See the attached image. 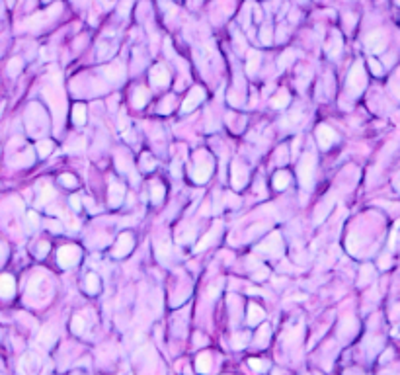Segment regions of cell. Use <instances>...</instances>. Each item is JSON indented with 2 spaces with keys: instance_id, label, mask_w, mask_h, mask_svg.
<instances>
[{
  "instance_id": "cell-1",
  "label": "cell",
  "mask_w": 400,
  "mask_h": 375,
  "mask_svg": "<svg viewBox=\"0 0 400 375\" xmlns=\"http://www.w3.org/2000/svg\"><path fill=\"white\" fill-rule=\"evenodd\" d=\"M314 165H316V158L312 152H305L299 160V182L303 188H309L312 184V174H314Z\"/></svg>"
},
{
  "instance_id": "cell-2",
  "label": "cell",
  "mask_w": 400,
  "mask_h": 375,
  "mask_svg": "<svg viewBox=\"0 0 400 375\" xmlns=\"http://www.w3.org/2000/svg\"><path fill=\"white\" fill-rule=\"evenodd\" d=\"M367 84V78H365V71H363V65L361 63H356L350 71V76H348V88L352 94H359V92L365 88Z\"/></svg>"
},
{
  "instance_id": "cell-3",
  "label": "cell",
  "mask_w": 400,
  "mask_h": 375,
  "mask_svg": "<svg viewBox=\"0 0 400 375\" xmlns=\"http://www.w3.org/2000/svg\"><path fill=\"white\" fill-rule=\"evenodd\" d=\"M78 258H80V250L73 244L61 246L59 252H57V262H59L61 268H71L78 262Z\"/></svg>"
},
{
  "instance_id": "cell-4",
  "label": "cell",
  "mask_w": 400,
  "mask_h": 375,
  "mask_svg": "<svg viewBox=\"0 0 400 375\" xmlns=\"http://www.w3.org/2000/svg\"><path fill=\"white\" fill-rule=\"evenodd\" d=\"M283 248V242H281V237L277 235V233H273V235H269L256 250L258 252H262V254H269V256H273V254H277L279 250Z\"/></svg>"
},
{
  "instance_id": "cell-5",
  "label": "cell",
  "mask_w": 400,
  "mask_h": 375,
  "mask_svg": "<svg viewBox=\"0 0 400 375\" xmlns=\"http://www.w3.org/2000/svg\"><path fill=\"white\" fill-rule=\"evenodd\" d=\"M385 43H386V37L381 30L371 31L369 35L365 37V45H367V49L373 51V53H381V51L385 49Z\"/></svg>"
},
{
  "instance_id": "cell-6",
  "label": "cell",
  "mask_w": 400,
  "mask_h": 375,
  "mask_svg": "<svg viewBox=\"0 0 400 375\" xmlns=\"http://www.w3.org/2000/svg\"><path fill=\"white\" fill-rule=\"evenodd\" d=\"M203 96H205V94H203V90H201L199 86H195V88H193V90L188 94V98L184 100V104H182V112H184V114H190V112H193L197 105L203 102Z\"/></svg>"
},
{
  "instance_id": "cell-7",
  "label": "cell",
  "mask_w": 400,
  "mask_h": 375,
  "mask_svg": "<svg viewBox=\"0 0 400 375\" xmlns=\"http://www.w3.org/2000/svg\"><path fill=\"white\" fill-rule=\"evenodd\" d=\"M316 139H318V143H320L322 149H328V147L334 145V141H338V135H336V131H334L332 127L320 125V127L316 129Z\"/></svg>"
},
{
  "instance_id": "cell-8",
  "label": "cell",
  "mask_w": 400,
  "mask_h": 375,
  "mask_svg": "<svg viewBox=\"0 0 400 375\" xmlns=\"http://www.w3.org/2000/svg\"><path fill=\"white\" fill-rule=\"evenodd\" d=\"M150 82H152V86H156V88H164V86L170 82V75H168L166 67H162V65L152 67V71H150Z\"/></svg>"
},
{
  "instance_id": "cell-9",
  "label": "cell",
  "mask_w": 400,
  "mask_h": 375,
  "mask_svg": "<svg viewBox=\"0 0 400 375\" xmlns=\"http://www.w3.org/2000/svg\"><path fill=\"white\" fill-rule=\"evenodd\" d=\"M211 172H213V163L209 160V158H205V163L203 160H199L197 163V166L193 168V180L199 182V184H203V182L209 180V176H211Z\"/></svg>"
},
{
  "instance_id": "cell-10",
  "label": "cell",
  "mask_w": 400,
  "mask_h": 375,
  "mask_svg": "<svg viewBox=\"0 0 400 375\" xmlns=\"http://www.w3.org/2000/svg\"><path fill=\"white\" fill-rule=\"evenodd\" d=\"M133 250V237L131 235H121L118 240V244H116V248H113V254L118 256V258H123V256H127L129 252Z\"/></svg>"
},
{
  "instance_id": "cell-11",
  "label": "cell",
  "mask_w": 400,
  "mask_h": 375,
  "mask_svg": "<svg viewBox=\"0 0 400 375\" xmlns=\"http://www.w3.org/2000/svg\"><path fill=\"white\" fill-rule=\"evenodd\" d=\"M102 73L107 80H111V82H119L123 75H125V69H123V65L121 63H111V65H107L102 69Z\"/></svg>"
},
{
  "instance_id": "cell-12",
  "label": "cell",
  "mask_w": 400,
  "mask_h": 375,
  "mask_svg": "<svg viewBox=\"0 0 400 375\" xmlns=\"http://www.w3.org/2000/svg\"><path fill=\"white\" fill-rule=\"evenodd\" d=\"M123 197H125V188H123L121 184H111L109 194H107L109 205H111V207H119L121 201H123Z\"/></svg>"
},
{
  "instance_id": "cell-13",
  "label": "cell",
  "mask_w": 400,
  "mask_h": 375,
  "mask_svg": "<svg viewBox=\"0 0 400 375\" xmlns=\"http://www.w3.org/2000/svg\"><path fill=\"white\" fill-rule=\"evenodd\" d=\"M14 289H16L14 278H12L10 274H4V276L0 278V295H2L4 299H10L12 293H14Z\"/></svg>"
},
{
  "instance_id": "cell-14",
  "label": "cell",
  "mask_w": 400,
  "mask_h": 375,
  "mask_svg": "<svg viewBox=\"0 0 400 375\" xmlns=\"http://www.w3.org/2000/svg\"><path fill=\"white\" fill-rule=\"evenodd\" d=\"M248 180V174H246V168L242 165H233V186L235 188H242Z\"/></svg>"
},
{
  "instance_id": "cell-15",
  "label": "cell",
  "mask_w": 400,
  "mask_h": 375,
  "mask_svg": "<svg viewBox=\"0 0 400 375\" xmlns=\"http://www.w3.org/2000/svg\"><path fill=\"white\" fill-rule=\"evenodd\" d=\"M219 229H221V225H219V223H215V225H213V229L209 231L207 235H205L203 239L197 242V246H195V252H203V250L207 248L209 244H211V242L215 240V237H217V231H219Z\"/></svg>"
},
{
  "instance_id": "cell-16",
  "label": "cell",
  "mask_w": 400,
  "mask_h": 375,
  "mask_svg": "<svg viewBox=\"0 0 400 375\" xmlns=\"http://www.w3.org/2000/svg\"><path fill=\"white\" fill-rule=\"evenodd\" d=\"M262 318H264L262 307L256 305V303H250V307H248V325H258Z\"/></svg>"
},
{
  "instance_id": "cell-17",
  "label": "cell",
  "mask_w": 400,
  "mask_h": 375,
  "mask_svg": "<svg viewBox=\"0 0 400 375\" xmlns=\"http://www.w3.org/2000/svg\"><path fill=\"white\" fill-rule=\"evenodd\" d=\"M260 53L258 51H250L248 53V63H246V73L248 75H254L256 71H258V67H260Z\"/></svg>"
},
{
  "instance_id": "cell-18",
  "label": "cell",
  "mask_w": 400,
  "mask_h": 375,
  "mask_svg": "<svg viewBox=\"0 0 400 375\" xmlns=\"http://www.w3.org/2000/svg\"><path fill=\"white\" fill-rule=\"evenodd\" d=\"M195 369L201 371V373H207L211 369V356L209 354H199L197 360H195Z\"/></svg>"
},
{
  "instance_id": "cell-19",
  "label": "cell",
  "mask_w": 400,
  "mask_h": 375,
  "mask_svg": "<svg viewBox=\"0 0 400 375\" xmlns=\"http://www.w3.org/2000/svg\"><path fill=\"white\" fill-rule=\"evenodd\" d=\"M37 340H39V344L41 346L49 348V346L55 342V332H53L51 329H41L39 336H37Z\"/></svg>"
},
{
  "instance_id": "cell-20",
  "label": "cell",
  "mask_w": 400,
  "mask_h": 375,
  "mask_svg": "<svg viewBox=\"0 0 400 375\" xmlns=\"http://www.w3.org/2000/svg\"><path fill=\"white\" fill-rule=\"evenodd\" d=\"M289 182H291V178H289L287 172H277V174L273 176V188H275V190H285V188L289 186Z\"/></svg>"
},
{
  "instance_id": "cell-21",
  "label": "cell",
  "mask_w": 400,
  "mask_h": 375,
  "mask_svg": "<svg viewBox=\"0 0 400 375\" xmlns=\"http://www.w3.org/2000/svg\"><path fill=\"white\" fill-rule=\"evenodd\" d=\"M86 291L88 293H98L100 291V278L96 274H88L86 276Z\"/></svg>"
},
{
  "instance_id": "cell-22",
  "label": "cell",
  "mask_w": 400,
  "mask_h": 375,
  "mask_svg": "<svg viewBox=\"0 0 400 375\" xmlns=\"http://www.w3.org/2000/svg\"><path fill=\"white\" fill-rule=\"evenodd\" d=\"M289 100H291V98H289V94L283 90V92H279L277 96H273V98H271V105H273V108H277V110H283L285 105L289 104Z\"/></svg>"
},
{
  "instance_id": "cell-23",
  "label": "cell",
  "mask_w": 400,
  "mask_h": 375,
  "mask_svg": "<svg viewBox=\"0 0 400 375\" xmlns=\"http://www.w3.org/2000/svg\"><path fill=\"white\" fill-rule=\"evenodd\" d=\"M248 342H250V334H248V332H238V334L233 336V346H235L237 350H242Z\"/></svg>"
},
{
  "instance_id": "cell-24",
  "label": "cell",
  "mask_w": 400,
  "mask_h": 375,
  "mask_svg": "<svg viewBox=\"0 0 400 375\" xmlns=\"http://www.w3.org/2000/svg\"><path fill=\"white\" fill-rule=\"evenodd\" d=\"M148 102V92L145 88H137L133 94V105L135 108H141Z\"/></svg>"
},
{
  "instance_id": "cell-25",
  "label": "cell",
  "mask_w": 400,
  "mask_h": 375,
  "mask_svg": "<svg viewBox=\"0 0 400 375\" xmlns=\"http://www.w3.org/2000/svg\"><path fill=\"white\" fill-rule=\"evenodd\" d=\"M150 197H152V201H154V203L162 201V197H164L162 184H158V182H152V184H150Z\"/></svg>"
},
{
  "instance_id": "cell-26",
  "label": "cell",
  "mask_w": 400,
  "mask_h": 375,
  "mask_svg": "<svg viewBox=\"0 0 400 375\" xmlns=\"http://www.w3.org/2000/svg\"><path fill=\"white\" fill-rule=\"evenodd\" d=\"M53 195H55V190L51 186H43L41 188V194L37 197V205H45L49 199H53Z\"/></svg>"
},
{
  "instance_id": "cell-27",
  "label": "cell",
  "mask_w": 400,
  "mask_h": 375,
  "mask_svg": "<svg viewBox=\"0 0 400 375\" xmlns=\"http://www.w3.org/2000/svg\"><path fill=\"white\" fill-rule=\"evenodd\" d=\"M73 120H74V123H78V125H82V123L86 121V108H84V105H74Z\"/></svg>"
},
{
  "instance_id": "cell-28",
  "label": "cell",
  "mask_w": 400,
  "mask_h": 375,
  "mask_svg": "<svg viewBox=\"0 0 400 375\" xmlns=\"http://www.w3.org/2000/svg\"><path fill=\"white\" fill-rule=\"evenodd\" d=\"M168 252H170V248H168V242H166V240H160V242L156 244V256H158V260H160V262H166Z\"/></svg>"
},
{
  "instance_id": "cell-29",
  "label": "cell",
  "mask_w": 400,
  "mask_h": 375,
  "mask_svg": "<svg viewBox=\"0 0 400 375\" xmlns=\"http://www.w3.org/2000/svg\"><path fill=\"white\" fill-rule=\"evenodd\" d=\"M71 329H73L74 334H82L84 332V318L80 315H74L73 323H71Z\"/></svg>"
},
{
  "instance_id": "cell-30",
  "label": "cell",
  "mask_w": 400,
  "mask_h": 375,
  "mask_svg": "<svg viewBox=\"0 0 400 375\" xmlns=\"http://www.w3.org/2000/svg\"><path fill=\"white\" fill-rule=\"evenodd\" d=\"M51 150H53V143H51V141L43 139V141L37 143V152H39V156H47Z\"/></svg>"
},
{
  "instance_id": "cell-31",
  "label": "cell",
  "mask_w": 400,
  "mask_h": 375,
  "mask_svg": "<svg viewBox=\"0 0 400 375\" xmlns=\"http://www.w3.org/2000/svg\"><path fill=\"white\" fill-rule=\"evenodd\" d=\"M371 276H373V268H371L369 264H365L363 268H361V274H359V284H367L371 280Z\"/></svg>"
},
{
  "instance_id": "cell-32",
  "label": "cell",
  "mask_w": 400,
  "mask_h": 375,
  "mask_svg": "<svg viewBox=\"0 0 400 375\" xmlns=\"http://www.w3.org/2000/svg\"><path fill=\"white\" fill-rule=\"evenodd\" d=\"M22 71V59H12L10 63H8V73L14 76L18 75Z\"/></svg>"
},
{
  "instance_id": "cell-33",
  "label": "cell",
  "mask_w": 400,
  "mask_h": 375,
  "mask_svg": "<svg viewBox=\"0 0 400 375\" xmlns=\"http://www.w3.org/2000/svg\"><path fill=\"white\" fill-rule=\"evenodd\" d=\"M37 223H39V221H37V215H35L33 211H30V213L26 215V229L31 231V229H35V227H37Z\"/></svg>"
},
{
  "instance_id": "cell-34",
  "label": "cell",
  "mask_w": 400,
  "mask_h": 375,
  "mask_svg": "<svg viewBox=\"0 0 400 375\" xmlns=\"http://www.w3.org/2000/svg\"><path fill=\"white\" fill-rule=\"evenodd\" d=\"M267 338H269V329H267V327H264V329H260L258 336H256V344L264 346V340H267Z\"/></svg>"
},
{
  "instance_id": "cell-35",
  "label": "cell",
  "mask_w": 400,
  "mask_h": 375,
  "mask_svg": "<svg viewBox=\"0 0 400 375\" xmlns=\"http://www.w3.org/2000/svg\"><path fill=\"white\" fill-rule=\"evenodd\" d=\"M260 39L262 43H271V28L269 26H264L262 31H260Z\"/></svg>"
},
{
  "instance_id": "cell-36",
  "label": "cell",
  "mask_w": 400,
  "mask_h": 375,
  "mask_svg": "<svg viewBox=\"0 0 400 375\" xmlns=\"http://www.w3.org/2000/svg\"><path fill=\"white\" fill-rule=\"evenodd\" d=\"M293 59V51H287L285 55H283L281 59H279V63H277V67H279V71H283V69H287V65H289V61Z\"/></svg>"
},
{
  "instance_id": "cell-37",
  "label": "cell",
  "mask_w": 400,
  "mask_h": 375,
  "mask_svg": "<svg viewBox=\"0 0 400 375\" xmlns=\"http://www.w3.org/2000/svg\"><path fill=\"white\" fill-rule=\"evenodd\" d=\"M61 182H63L65 186H69V188H74V186H76V180H74V176H71V174H63V176H61Z\"/></svg>"
},
{
  "instance_id": "cell-38",
  "label": "cell",
  "mask_w": 400,
  "mask_h": 375,
  "mask_svg": "<svg viewBox=\"0 0 400 375\" xmlns=\"http://www.w3.org/2000/svg\"><path fill=\"white\" fill-rule=\"evenodd\" d=\"M369 67H371V71L375 73V75H381L383 73V67L379 65V61H375V59H369Z\"/></svg>"
},
{
  "instance_id": "cell-39",
  "label": "cell",
  "mask_w": 400,
  "mask_h": 375,
  "mask_svg": "<svg viewBox=\"0 0 400 375\" xmlns=\"http://www.w3.org/2000/svg\"><path fill=\"white\" fill-rule=\"evenodd\" d=\"M47 252H49V242H41V244H39V248H37V256H39V258H43Z\"/></svg>"
},
{
  "instance_id": "cell-40",
  "label": "cell",
  "mask_w": 400,
  "mask_h": 375,
  "mask_svg": "<svg viewBox=\"0 0 400 375\" xmlns=\"http://www.w3.org/2000/svg\"><path fill=\"white\" fill-rule=\"evenodd\" d=\"M250 367H252V369H258V371H260V369H264L266 365H264V363H262L260 360H250Z\"/></svg>"
},
{
  "instance_id": "cell-41",
  "label": "cell",
  "mask_w": 400,
  "mask_h": 375,
  "mask_svg": "<svg viewBox=\"0 0 400 375\" xmlns=\"http://www.w3.org/2000/svg\"><path fill=\"white\" fill-rule=\"evenodd\" d=\"M71 205H73V209H80V207H82L78 195H73V197H71Z\"/></svg>"
},
{
  "instance_id": "cell-42",
  "label": "cell",
  "mask_w": 400,
  "mask_h": 375,
  "mask_svg": "<svg viewBox=\"0 0 400 375\" xmlns=\"http://www.w3.org/2000/svg\"><path fill=\"white\" fill-rule=\"evenodd\" d=\"M267 274H269V272L264 268V270L256 272V274H254V278H256V280H262V278H267Z\"/></svg>"
},
{
  "instance_id": "cell-43",
  "label": "cell",
  "mask_w": 400,
  "mask_h": 375,
  "mask_svg": "<svg viewBox=\"0 0 400 375\" xmlns=\"http://www.w3.org/2000/svg\"><path fill=\"white\" fill-rule=\"evenodd\" d=\"M388 262H390V260H388V256H383V258H381V262H379V266L385 270V268H388Z\"/></svg>"
},
{
  "instance_id": "cell-44",
  "label": "cell",
  "mask_w": 400,
  "mask_h": 375,
  "mask_svg": "<svg viewBox=\"0 0 400 375\" xmlns=\"http://www.w3.org/2000/svg\"><path fill=\"white\" fill-rule=\"evenodd\" d=\"M394 92H396V96L400 98V86H396V88H394Z\"/></svg>"
},
{
  "instance_id": "cell-45",
  "label": "cell",
  "mask_w": 400,
  "mask_h": 375,
  "mask_svg": "<svg viewBox=\"0 0 400 375\" xmlns=\"http://www.w3.org/2000/svg\"><path fill=\"white\" fill-rule=\"evenodd\" d=\"M398 4H400V0H398Z\"/></svg>"
}]
</instances>
